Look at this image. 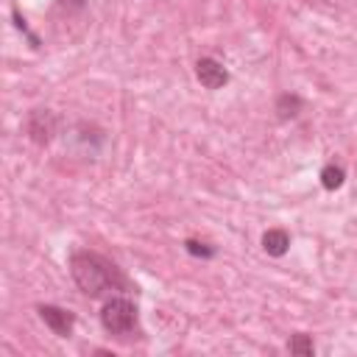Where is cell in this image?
Segmentation results:
<instances>
[{"instance_id":"obj_11","label":"cell","mask_w":357,"mask_h":357,"mask_svg":"<svg viewBox=\"0 0 357 357\" xmlns=\"http://www.w3.org/2000/svg\"><path fill=\"white\" fill-rule=\"evenodd\" d=\"M11 20H14V28H17V31H22V33L28 36V42H31V47H39V45H42V42H39V36H36V33H33V31L28 28V22H25V17L20 14V8H17V6L11 8Z\"/></svg>"},{"instance_id":"obj_2","label":"cell","mask_w":357,"mask_h":357,"mask_svg":"<svg viewBox=\"0 0 357 357\" xmlns=\"http://www.w3.org/2000/svg\"><path fill=\"white\" fill-rule=\"evenodd\" d=\"M100 326L114 337H137L139 335V310L126 296H109L100 307Z\"/></svg>"},{"instance_id":"obj_10","label":"cell","mask_w":357,"mask_h":357,"mask_svg":"<svg viewBox=\"0 0 357 357\" xmlns=\"http://www.w3.org/2000/svg\"><path fill=\"white\" fill-rule=\"evenodd\" d=\"M287 349H290V354H298V357H310V354H315V343H312V337L310 335H293L290 340H287Z\"/></svg>"},{"instance_id":"obj_5","label":"cell","mask_w":357,"mask_h":357,"mask_svg":"<svg viewBox=\"0 0 357 357\" xmlns=\"http://www.w3.org/2000/svg\"><path fill=\"white\" fill-rule=\"evenodd\" d=\"M195 78H198V84L206 86V89H220V86L229 84V70H226L218 59L201 56V59L195 61Z\"/></svg>"},{"instance_id":"obj_12","label":"cell","mask_w":357,"mask_h":357,"mask_svg":"<svg viewBox=\"0 0 357 357\" xmlns=\"http://www.w3.org/2000/svg\"><path fill=\"white\" fill-rule=\"evenodd\" d=\"M86 0H59V6H64L67 11H81Z\"/></svg>"},{"instance_id":"obj_1","label":"cell","mask_w":357,"mask_h":357,"mask_svg":"<svg viewBox=\"0 0 357 357\" xmlns=\"http://www.w3.org/2000/svg\"><path fill=\"white\" fill-rule=\"evenodd\" d=\"M70 273H73V282L78 284V290L89 298H109L117 293L137 290L117 262H112L109 257L89 251V248H78L70 254Z\"/></svg>"},{"instance_id":"obj_9","label":"cell","mask_w":357,"mask_h":357,"mask_svg":"<svg viewBox=\"0 0 357 357\" xmlns=\"http://www.w3.org/2000/svg\"><path fill=\"white\" fill-rule=\"evenodd\" d=\"M184 251H187L190 257H198V259H212V257L218 254V248H215L212 243L195 240V237H187V240H184Z\"/></svg>"},{"instance_id":"obj_8","label":"cell","mask_w":357,"mask_h":357,"mask_svg":"<svg viewBox=\"0 0 357 357\" xmlns=\"http://www.w3.org/2000/svg\"><path fill=\"white\" fill-rule=\"evenodd\" d=\"M343 181H346V170H343V165L329 162V165L321 167V187H324V190H340Z\"/></svg>"},{"instance_id":"obj_4","label":"cell","mask_w":357,"mask_h":357,"mask_svg":"<svg viewBox=\"0 0 357 357\" xmlns=\"http://www.w3.org/2000/svg\"><path fill=\"white\" fill-rule=\"evenodd\" d=\"M36 312H39V318L45 321V326H47L53 335H59V337H70V335H73L75 315H73L70 310H64V307H59V304H39Z\"/></svg>"},{"instance_id":"obj_3","label":"cell","mask_w":357,"mask_h":357,"mask_svg":"<svg viewBox=\"0 0 357 357\" xmlns=\"http://www.w3.org/2000/svg\"><path fill=\"white\" fill-rule=\"evenodd\" d=\"M25 134L36 145H50L53 137L59 134V117L50 109H31L25 117Z\"/></svg>"},{"instance_id":"obj_6","label":"cell","mask_w":357,"mask_h":357,"mask_svg":"<svg viewBox=\"0 0 357 357\" xmlns=\"http://www.w3.org/2000/svg\"><path fill=\"white\" fill-rule=\"evenodd\" d=\"M290 248V234L284 229H268L262 234V251L268 257H284Z\"/></svg>"},{"instance_id":"obj_7","label":"cell","mask_w":357,"mask_h":357,"mask_svg":"<svg viewBox=\"0 0 357 357\" xmlns=\"http://www.w3.org/2000/svg\"><path fill=\"white\" fill-rule=\"evenodd\" d=\"M304 109V100L296 95V92H284L276 98V114L279 120H290V117H298V112Z\"/></svg>"}]
</instances>
